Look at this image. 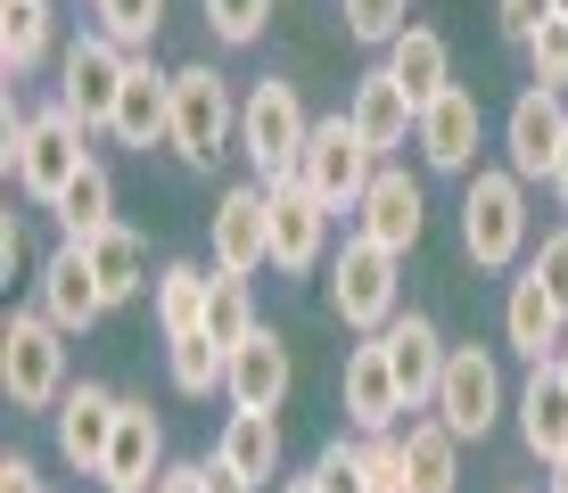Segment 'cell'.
Instances as JSON below:
<instances>
[{
	"label": "cell",
	"instance_id": "5b68a950",
	"mask_svg": "<svg viewBox=\"0 0 568 493\" xmlns=\"http://www.w3.org/2000/svg\"><path fill=\"white\" fill-rule=\"evenodd\" d=\"M83 141H91V124L67 107V99H58V107H33V132H26V148H17V165H9L17 189H26L33 206H58V197H67V182L91 165Z\"/></svg>",
	"mask_w": 568,
	"mask_h": 493
},
{
	"label": "cell",
	"instance_id": "9c48e42d",
	"mask_svg": "<svg viewBox=\"0 0 568 493\" xmlns=\"http://www.w3.org/2000/svg\"><path fill=\"white\" fill-rule=\"evenodd\" d=\"M124 66H132V50L115 42V33H83V42H67V58H58V99H67L91 132H108L115 91H124Z\"/></svg>",
	"mask_w": 568,
	"mask_h": 493
},
{
	"label": "cell",
	"instance_id": "d6a6232c",
	"mask_svg": "<svg viewBox=\"0 0 568 493\" xmlns=\"http://www.w3.org/2000/svg\"><path fill=\"white\" fill-rule=\"evenodd\" d=\"M206 329H214L223 346H240L247 329H256V296H247L240 271H214V288H206Z\"/></svg>",
	"mask_w": 568,
	"mask_h": 493
},
{
	"label": "cell",
	"instance_id": "f1b7e54d",
	"mask_svg": "<svg viewBox=\"0 0 568 493\" xmlns=\"http://www.w3.org/2000/svg\"><path fill=\"white\" fill-rule=\"evenodd\" d=\"M50 25H58L50 0H0V74H9V83L50 58Z\"/></svg>",
	"mask_w": 568,
	"mask_h": 493
},
{
	"label": "cell",
	"instance_id": "f35d334b",
	"mask_svg": "<svg viewBox=\"0 0 568 493\" xmlns=\"http://www.w3.org/2000/svg\"><path fill=\"white\" fill-rule=\"evenodd\" d=\"M527 66H536V83H568V17H544V33L527 42Z\"/></svg>",
	"mask_w": 568,
	"mask_h": 493
},
{
	"label": "cell",
	"instance_id": "bcb514c9",
	"mask_svg": "<svg viewBox=\"0 0 568 493\" xmlns=\"http://www.w3.org/2000/svg\"><path fill=\"white\" fill-rule=\"evenodd\" d=\"M544 493H568V452H560V461H544Z\"/></svg>",
	"mask_w": 568,
	"mask_h": 493
},
{
	"label": "cell",
	"instance_id": "e575fe53",
	"mask_svg": "<svg viewBox=\"0 0 568 493\" xmlns=\"http://www.w3.org/2000/svg\"><path fill=\"white\" fill-rule=\"evenodd\" d=\"M404 25H413V0H346V33L371 50H387Z\"/></svg>",
	"mask_w": 568,
	"mask_h": 493
},
{
	"label": "cell",
	"instance_id": "ee69618b",
	"mask_svg": "<svg viewBox=\"0 0 568 493\" xmlns=\"http://www.w3.org/2000/svg\"><path fill=\"white\" fill-rule=\"evenodd\" d=\"M0 493H42V469H33L26 452H9V461H0Z\"/></svg>",
	"mask_w": 568,
	"mask_h": 493
},
{
	"label": "cell",
	"instance_id": "603a6c76",
	"mask_svg": "<svg viewBox=\"0 0 568 493\" xmlns=\"http://www.w3.org/2000/svg\"><path fill=\"white\" fill-rule=\"evenodd\" d=\"M223 394L240 411H281V394H288V346L272 338V329L256 321L240 346H231V379H223Z\"/></svg>",
	"mask_w": 568,
	"mask_h": 493
},
{
	"label": "cell",
	"instance_id": "5bb4252c",
	"mask_svg": "<svg viewBox=\"0 0 568 493\" xmlns=\"http://www.w3.org/2000/svg\"><path fill=\"white\" fill-rule=\"evenodd\" d=\"M108 132L124 148H156V141H173V74L165 66H149V58H132L124 66V91H115V115H108Z\"/></svg>",
	"mask_w": 568,
	"mask_h": 493
},
{
	"label": "cell",
	"instance_id": "7402d4cb",
	"mask_svg": "<svg viewBox=\"0 0 568 493\" xmlns=\"http://www.w3.org/2000/svg\"><path fill=\"white\" fill-rule=\"evenodd\" d=\"M503 338H511V353H527V362H552L568 346V312L552 305V288H544L536 271H519L511 296H503Z\"/></svg>",
	"mask_w": 568,
	"mask_h": 493
},
{
	"label": "cell",
	"instance_id": "f6af8a7d",
	"mask_svg": "<svg viewBox=\"0 0 568 493\" xmlns=\"http://www.w3.org/2000/svg\"><path fill=\"white\" fill-rule=\"evenodd\" d=\"M206 493H256V477H240V469L214 452V461H206Z\"/></svg>",
	"mask_w": 568,
	"mask_h": 493
},
{
	"label": "cell",
	"instance_id": "ba28073f",
	"mask_svg": "<svg viewBox=\"0 0 568 493\" xmlns=\"http://www.w3.org/2000/svg\"><path fill=\"white\" fill-rule=\"evenodd\" d=\"M428 411H437L462 444H478L486 428H495V411H503V370H495V353H486V346H454V353H445V379H437V403H428Z\"/></svg>",
	"mask_w": 568,
	"mask_h": 493
},
{
	"label": "cell",
	"instance_id": "83f0119b",
	"mask_svg": "<svg viewBox=\"0 0 568 493\" xmlns=\"http://www.w3.org/2000/svg\"><path fill=\"white\" fill-rule=\"evenodd\" d=\"M387 74H396V83H404V91H413L420 107H428V99H437L445 83H454V50H445V33L404 25L396 42H387Z\"/></svg>",
	"mask_w": 568,
	"mask_h": 493
},
{
	"label": "cell",
	"instance_id": "c3c4849f",
	"mask_svg": "<svg viewBox=\"0 0 568 493\" xmlns=\"http://www.w3.org/2000/svg\"><path fill=\"white\" fill-rule=\"evenodd\" d=\"M281 493H313V477H288V485H281Z\"/></svg>",
	"mask_w": 568,
	"mask_h": 493
},
{
	"label": "cell",
	"instance_id": "f546056e",
	"mask_svg": "<svg viewBox=\"0 0 568 493\" xmlns=\"http://www.w3.org/2000/svg\"><path fill=\"white\" fill-rule=\"evenodd\" d=\"M165 370H173V394H214L231 379V346L214 329H190V338H165Z\"/></svg>",
	"mask_w": 568,
	"mask_h": 493
},
{
	"label": "cell",
	"instance_id": "7bdbcfd3",
	"mask_svg": "<svg viewBox=\"0 0 568 493\" xmlns=\"http://www.w3.org/2000/svg\"><path fill=\"white\" fill-rule=\"evenodd\" d=\"M17 264H26V214H0V271L17 280Z\"/></svg>",
	"mask_w": 568,
	"mask_h": 493
},
{
	"label": "cell",
	"instance_id": "ab89813d",
	"mask_svg": "<svg viewBox=\"0 0 568 493\" xmlns=\"http://www.w3.org/2000/svg\"><path fill=\"white\" fill-rule=\"evenodd\" d=\"M527 271H536V280L552 288V305L568 312V230H552V239H544L536 255H527Z\"/></svg>",
	"mask_w": 568,
	"mask_h": 493
},
{
	"label": "cell",
	"instance_id": "3957f363",
	"mask_svg": "<svg viewBox=\"0 0 568 493\" xmlns=\"http://www.w3.org/2000/svg\"><path fill=\"white\" fill-rule=\"evenodd\" d=\"M0 387H9L17 411H58V394H67V329L50 321V312H9V329H0Z\"/></svg>",
	"mask_w": 568,
	"mask_h": 493
},
{
	"label": "cell",
	"instance_id": "ffe728a7",
	"mask_svg": "<svg viewBox=\"0 0 568 493\" xmlns=\"http://www.w3.org/2000/svg\"><path fill=\"white\" fill-rule=\"evenodd\" d=\"M420 156L437 173H469V156H478V91H462V83H445L437 99L420 107Z\"/></svg>",
	"mask_w": 568,
	"mask_h": 493
},
{
	"label": "cell",
	"instance_id": "f907efd6",
	"mask_svg": "<svg viewBox=\"0 0 568 493\" xmlns=\"http://www.w3.org/2000/svg\"><path fill=\"white\" fill-rule=\"evenodd\" d=\"M552 17H568V0H552Z\"/></svg>",
	"mask_w": 568,
	"mask_h": 493
},
{
	"label": "cell",
	"instance_id": "2e32d148",
	"mask_svg": "<svg viewBox=\"0 0 568 493\" xmlns=\"http://www.w3.org/2000/svg\"><path fill=\"white\" fill-rule=\"evenodd\" d=\"M379 346H387V370H396V387H404V403H437V379H445V346L437 338V321H428V312H396V321L379 329Z\"/></svg>",
	"mask_w": 568,
	"mask_h": 493
},
{
	"label": "cell",
	"instance_id": "30bf717a",
	"mask_svg": "<svg viewBox=\"0 0 568 493\" xmlns=\"http://www.w3.org/2000/svg\"><path fill=\"white\" fill-rule=\"evenodd\" d=\"M115 420H124V394H115V387H100V379L67 387V394H58V411H50L58 461L83 469V477H100V461H108V444H115Z\"/></svg>",
	"mask_w": 568,
	"mask_h": 493
},
{
	"label": "cell",
	"instance_id": "8992f818",
	"mask_svg": "<svg viewBox=\"0 0 568 493\" xmlns=\"http://www.w3.org/2000/svg\"><path fill=\"white\" fill-rule=\"evenodd\" d=\"M231 132H240V107H231V83H223V74H214L206 66V58H199V66H173V156H182V165H214V156H223V141H231Z\"/></svg>",
	"mask_w": 568,
	"mask_h": 493
},
{
	"label": "cell",
	"instance_id": "74e56055",
	"mask_svg": "<svg viewBox=\"0 0 568 493\" xmlns=\"http://www.w3.org/2000/svg\"><path fill=\"white\" fill-rule=\"evenodd\" d=\"M363 444V477L371 493H404V436L396 428H379V436H355Z\"/></svg>",
	"mask_w": 568,
	"mask_h": 493
},
{
	"label": "cell",
	"instance_id": "8fae6325",
	"mask_svg": "<svg viewBox=\"0 0 568 493\" xmlns=\"http://www.w3.org/2000/svg\"><path fill=\"white\" fill-rule=\"evenodd\" d=\"M503 148H511V173L519 182H552L560 173V148H568V107L552 83H527L511 99V124H503Z\"/></svg>",
	"mask_w": 568,
	"mask_h": 493
},
{
	"label": "cell",
	"instance_id": "cb8c5ba5",
	"mask_svg": "<svg viewBox=\"0 0 568 493\" xmlns=\"http://www.w3.org/2000/svg\"><path fill=\"white\" fill-rule=\"evenodd\" d=\"M519 436H527L536 461H560V452H568V379H560V362L527 370V387H519Z\"/></svg>",
	"mask_w": 568,
	"mask_h": 493
},
{
	"label": "cell",
	"instance_id": "1f68e13d",
	"mask_svg": "<svg viewBox=\"0 0 568 493\" xmlns=\"http://www.w3.org/2000/svg\"><path fill=\"white\" fill-rule=\"evenodd\" d=\"M50 214H58V230H67V239H91V230H108V223H115V182H108L100 156H91V165L67 182V197H58Z\"/></svg>",
	"mask_w": 568,
	"mask_h": 493
},
{
	"label": "cell",
	"instance_id": "6da1fadb",
	"mask_svg": "<svg viewBox=\"0 0 568 493\" xmlns=\"http://www.w3.org/2000/svg\"><path fill=\"white\" fill-rule=\"evenodd\" d=\"M313 141V115L288 74H264L256 91L240 99V148L247 165H256V182H297V156Z\"/></svg>",
	"mask_w": 568,
	"mask_h": 493
},
{
	"label": "cell",
	"instance_id": "9a60e30c",
	"mask_svg": "<svg viewBox=\"0 0 568 493\" xmlns=\"http://www.w3.org/2000/svg\"><path fill=\"white\" fill-rule=\"evenodd\" d=\"M346 124L363 132V148H371V156H387V148H404V141L420 132V99L404 91L387 66H371L363 83H355V99H346Z\"/></svg>",
	"mask_w": 568,
	"mask_h": 493
},
{
	"label": "cell",
	"instance_id": "7c38bea8",
	"mask_svg": "<svg viewBox=\"0 0 568 493\" xmlns=\"http://www.w3.org/2000/svg\"><path fill=\"white\" fill-rule=\"evenodd\" d=\"M272 264V189L264 182H240L214 197V271H240L256 280Z\"/></svg>",
	"mask_w": 568,
	"mask_h": 493
},
{
	"label": "cell",
	"instance_id": "7a4b0ae2",
	"mask_svg": "<svg viewBox=\"0 0 568 493\" xmlns=\"http://www.w3.org/2000/svg\"><path fill=\"white\" fill-rule=\"evenodd\" d=\"M462 247H469L478 271L519 264V247H527V182L511 165H478L469 173V189H462Z\"/></svg>",
	"mask_w": 568,
	"mask_h": 493
},
{
	"label": "cell",
	"instance_id": "52a82bcc",
	"mask_svg": "<svg viewBox=\"0 0 568 493\" xmlns=\"http://www.w3.org/2000/svg\"><path fill=\"white\" fill-rule=\"evenodd\" d=\"M371 173H379V156L363 148V132L346 124V115H313V141L297 156V182L322 197L329 214H355L363 189H371Z\"/></svg>",
	"mask_w": 568,
	"mask_h": 493
},
{
	"label": "cell",
	"instance_id": "484cf974",
	"mask_svg": "<svg viewBox=\"0 0 568 493\" xmlns=\"http://www.w3.org/2000/svg\"><path fill=\"white\" fill-rule=\"evenodd\" d=\"M214 452H223L240 477L272 485V477H281V411H240V403H231V420H223V436H214Z\"/></svg>",
	"mask_w": 568,
	"mask_h": 493
},
{
	"label": "cell",
	"instance_id": "836d02e7",
	"mask_svg": "<svg viewBox=\"0 0 568 493\" xmlns=\"http://www.w3.org/2000/svg\"><path fill=\"white\" fill-rule=\"evenodd\" d=\"M91 9H100V33H115L124 50H149L165 25V0H91Z\"/></svg>",
	"mask_w": 568,
	"mask_h": 493
},
{
	"label": "cell",
	"instance_id": "44dd1931",
	"mask_svg": "<svg viewBox=\"0 0 568 493\" xmlns=\"http://www.w3.org/2000/svg\"><path fill=\"white\" fill-rule=\"evenodd\" d=\"M396 411H413V403H404L396 370H387V346L371 338V346L346 353V428H355V436H379V428H396Z\"/></svg>",
	"mask_w": 568,
	"mask_h": 493
},
{
	"label": "cell",
	"instance_id": "e0dca14e",
	"mask_svg": "<svg viewBox=\"0 0 568 493\" xmlns=\"http://www.w3.org/2000/svg\"><path fill=\"white\" fill-rule=\"evenodd\" d=\"M272 189V264L281 271H313L329 247V206L305 182H264Z\"/></svg>",
	"mask_w": 568,
	"mask_h": 493
},
{
	"label": "cell",
	"instance_id": "d6986e66",
	"mask_svg": "<svg viewBox=\"0 0 568 493\" xmlns=\"http://www.w3.org/2000/svg\"><path fill=\"white\" fill-rule=\"evenodd\" d=\"M42 312L58 329H67V338H83L91 321H100L108 312V288H100V271H91V255H83V239H67L42 264Z\"/></svg>",
	"mask_w": 568,
	"mask_h": 493
},
{
	"label": "cell",
	"instance_id": "7dc6e473",
	"mask_svg": "<svg viewBox=\"0 0 568 493\" xmlns=\"http://www.w3.org/2000/svg\"><path fill=\"white\" fill-rule=\"evenodd\" d=\"M552 189H560V206H568V148H560V173H552Z\"/></svg>",
	"mask_w": 568,
	"mask_h": 493
},
{
	"label": "cell",
	"instance_id": "ac0fdd59",
	"mask_svg": "<svg viewBox=\"0 0 568 493\" xmlns=\"http://www.w3.org/2000/svg\"><path fill=\"white\" fill-rule=\"evenodd\" d=\"M156 477H165V428H156L149 403H132V394H124V420H115V444L100 461V485L108 493H149Z\"/></svg>",
	"mask_w": 568,
	"mask_h": 493
},
{
	"label": "cell",
	"instance_id": "60d3db41",
	"mask_svg": "<svg viewBox=\"0 0 568 493\" xmlns=\"http://www.w3.org/2000/svg\"><path fill=\"white\" fill-rule=\"evenodd\" d=\"M495 9H503V33L527 50V42L544 33V17H552V0H495Z\"/></svg>",
	"mask_w": 568,
	"mask_h": 493
},
{
	"label": "cell",
	"instance_id": "4fadbf2b",
	"mask_svg": "<svg viewBox=\"0 0 568 493\" xmlns=\"http://www.w3.org/2000/svg\"><path fill=\"white\" fill-rule=\"evenodd\" d=\"M420 223H428L420 182L404 165H379V173H371V189H363V206H355V230H363V239H379L387 255H413L420 247Z\"/></svg>",
	"mask_w": 568,
	"mask_h": 493
},
{
	"label": "cell",
	"instance_id": "b9f144b4",
	"mask_svg": "<svg viewBox=\"0 0 568 493\" xmlns=\"http://www.w3.org/2000/svg\"><path fill=\"white\" fill-rule=\"evenodd\" d=\"M149 493H206V461H165V477Z\"/></svg>",
	"mask_w": 568,
	"mask_h": 493
},
{
	"label": "cell",
	"instance_id": "8d00e7d4",
	"mask_svg": "<svg viewBox=\"0 0 568 493\" xmlns=\"http://www.w3.org/2000/svg\"><path fill=\"white\" fill-rule=\"evenodd\" d=\"M305 477H313V493H371V477H363V444H322V461H313Z\"/></svg>",
	"mask_w": 568,
	"mask_h": 493
},
{
	"label": "cell",
	"instance_id": "4dcf8cb0",
	"mask_svg": "<svg viewBox=\"0 0 568 493\" xmlns=\"http://www.w3.org/2000/svg\"><path fill=\"white\" fill-rule=\"evenodd\" d=\"M206 271L199 264H165V271H156V329H165V338H190V329H206Z\"/></svg>",
	"mask_w": 568,
	"mask_h": 493
},
{
	"label": "cell",
	"instance_id": "d4e9b609",
	"mask_svg": "<svg viewBox=\"0 0 568 493\" xmlns=\"http://www.w3.org/2000/svg\"><path fill=\"white\" fill-rule=\"evenodd\" d=\"M462 485V436L445 420L404 428V493H454Z\"/></svg>",
	"mask_w": 568,
	"mask_h": 493
},
{
	"label": "cell",
	"instance_id": "4316f807",
	"mask_svg": "<svg viewBox=\"0 0 568 493\" xmlns=\"http://www.w3.org/2000/svg\"><path fill=\"white\" fill-rule=\"evenodd\" d=\"M83 255H91V271H100V288H108V312H115V305H132V296H149V288H156V280H149V247L132 239L124 223L91 230V239H83Z\"/></svg>",
	"mask_w": 568,
	"mask_h": 493
},
{
	"label": "cell",
	"instance_id": "277c9868",
	"mask_svg": "<svg viewBox=\"0 0 568 493\" xmlns=\"http://www.w3.org/2000/svg\"><path fill=\"white\" fill-rule=\"evenodd\" d=\"M396 264H404V255H387L379 239H363V230H355L338 255H329V305H338L346 329L379 338V329L404 312V305H396Z\"/></svg>",
	"mask_w": 568,
	"mask_h": 493
},
{
	"label": "cell",
	"instance_id": "d590c367",
	"mask_svg": "<svg viewBox=\"0 0 568 493\" xmlns=\"http://www.w3.org/2000/svg\"><path fill=\"white\" fill-rule=\"evenodd\" d=\"M264 17H272V0H206V25H214V42H231V50H247L264 33Z\"/></svg>",
	"mask_w": 568,
	"mask_h": 493
},
{
	"label": "cell",
	"instance_id": "681fc988",
	"mask_svg": "<svg viewBox=\"0 0 568 493\" xmlns=\"http://www.w3.org/2000/svg\"><path fill=\"white\" fill-rule=\"evenodd\" d=\"M552 362H560V379H568V346H560V353H552Z\"/></svg>",
	"mask_w": 568,
	"mask_h": 493
}]
</instances>
